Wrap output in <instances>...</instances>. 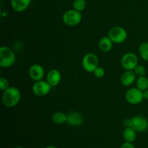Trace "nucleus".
<instances>
[{
    "label": "nucleus",
    "instance_id": "nucleus-1",
    "mask_svg": "<svg viewBox=\"0 0 148 148\" xmlns=\"http://www.w3.org/2000/svg\"><path fill=\"white\" fill-rule=\"evenodd\" d=\"M21 99V92L17 88L10 87L2 94V103L7 108L16 106Z\"/></svg>",
    "mask_w": 148,
    "mask_h": 148
},
{
    "label": "nucleus",
    "instance_id": "nucleus-2",
    "mask_svg": "<svg viewBox=\"0 0 148 148\" xmlns=\"http://www.w3.org/2000/svg\"><path fill=\"white\" fill-rule=\"evenodd\" d=\"M16 60L14 52L10 48L2 46L0 48V66L9 68L12 66Z\"/></svg>",
    "mask_w": 148,
    "mask_h": 148
},
{
    "label": "nucleus",
    "instance_id": "nucleus-3",
    "mask_svg": "<svg viewBox=\"0 0 148 148\" xmlns=\"http://www.w3.org/2000/svg\"><path fill=\"white\" fill-rule=\"evenodd\" d=\"M82 13L74 9L66 11L62 16V20L64 23L71 27L79 25L82 21Z\"/></svg>",
    "mask_w": 148,
    "mask_h": 148
},
{
    "label": "nucleus",
    "instance_id": "nucleus-4",
    "mask_svg": "<svg viewBox=\"0 0 148 148\" xmlns=\"http://www.w3.org/2000/svg\"><path fill=\"white\" fill-rule=\"evenodd\" d=\"M108 36L114 43H124L127 39V31L125 28L121 26H114L108 31Z\"/></svg>",
    "mask_w": 148,
    "mask_h": 148
},
{
    "label": "nucleus",
    "instance_id": "nucleus-5",
    "mask_svg": "<svg viewBox=\"0 0 148 148\" xmlns=\"http://www.w3.org/2000/svg\"><path fill=\"white\" fill-rule=\"evenodd\" d=\"M99 64V59L98 56L92 53H88L83 56L82 60V66L84 70L86 72H93Z\"/></svg>",
    "mask_w": 148,
    "mask_h": 148
},
{
    "label": "nucleus",
    "instance_id": "nucleus-6",
    "mask_svg": "<svg viewBox=\"0 0 148 148\" xmlns=\"http://www.w3.org/2000/svg\"><path fill=\"white\" fill-rule=\"evenodd\" d=\"M125 99L131 105H138L143 102L144 99L143 91L136 88H132L129 89L125 93Z\"/></svg>",
    "mask_w": 148,
    "mask_h": 148
},
{
    "label": "nucleus",
    "instance_id": "nucleus-7",
    "mask_svg": "<svg viewBox=\"0 0 148 148\" xmlns=\"http://www.w3.org/2000/svg\"><path fill=\"white\" fill-rule=\"evenodd\" d=\"M51 85L47 82V80L36 81L32 86V91L36 95L39 97H43L48 95L51 89Z\"/></svg>",
    "mask_w": 148,
    "mask_h": 148
},
{
    "label": "nucleus",
    "instance_id": "nucleus-8",
    "mask_svg": "<svg viewBox=\"0 0 148 148\" xmlns=\"http://www.w3.org/2000/svg\"><path fill=\"white\" fill-rule=\"evenodd\" d=\"M121 64L125 70H134L138 65V57L135 53L129 52L122 56Z\"/></svg>",
    "mask_w": 148,
    "mask_h": 148
},
{
    "label": "nucleus",
    "instance_id": "nucleus-9",
    "mask_svg": "<svg viewBox=\"0 0 148 148\" xmlns=\"http://www.w3.org/2000/svg\"><path fill=\"white\" fill-rule=\"evenodd\" d=\"M131 127L137 132H145L148 129V120L143 116H136L131 119Z\"/></svg>",
    "mask_w": 148,
    "mask_h": 148
},
{
    "label": "nucleus",
    "instance_id": "nucleus-10",
    "mask_svg": "<svg viewBox=\"0 0 148 148\" xmlns=\"http://www.w3.org/2000/svg\"><path fill=\"white\" fill-rule=\"evenodd\" d=\"M29 76L33 79L34 82L39 81L43 79L45 75L44 68L38 64H34L30 67L29 68L28 70Z\"/></svg>",
    "mask_w": 148,
    "mask_h": 148
},
{
    "label": "nucleus",
    "instance_id": "nucleus-11",
    "mask_svg": "<svg viewBox=\"0 0 148 148\" xmlns=\"http://www.w3.org/2000/svg\"><path fill=\"white\" fill-rule=\"evenodd\" d=\"M66 116H67V121H66V123L71 127H79L83 123V116H82L80 113L77 112V111H70V112L66 114Z\"/></svg>",
    "mask_w": 148,
    "mask_h": 148
},
{
    "label": "nucleus",
    "instance_id": "nucleus-12",
    "mask_svg": "<svg viewBox=\"0 0 148 148\" xmlns=\"http://www.w3.org/2000/svg\"><path fill=\"white\" fill-rule=\"evenodd\" d=\"M32 0H10L11 7L16 12H23L30 6Z\"/></svg>",
    "mask_w": 148,
    "mask_h": 148
},
{
    "label": "nucleus",
    "instance_id": "nucleus-13",
    "mask_svg": "<svg viewBox=\"0 0 148 148\" xmlns=\"http://www.w3.org/2000/svg\"><path fill=\"white\" fill-rule=\"evenodd\" d=\"M46 80L51 85V87H56L60 83L62 80V75L58 69H51L47 74Z\"/></svg>",
    "mask_w": 148,
    "mask_h": 148
},
{
    "label": "nucleus",
    "instance_id": "nucleus-14",
    "mask_svg": "<svg viewBox=\"0 0 148 148\" xmlns=\"http://www.w3.org/2000/svg\"><path fill=\"white\" fill-rule=\"evenodd\" d=\"M136 76L133 70H126L121 76V83L125 87L130 86L135 82Z\"/></svg>",
    "mask_w": 148,
    "mask_h": 148
},
{
    "label": "nucleus",
    "instance_id": "nucleus-15",
    "mask_svg": "<svg viewBox=\"0 0 148 148\" xmlns=\"http://www.w3.org/2000/svg\"><path fill=\"white\" fill-rule=\"evenodd\" d=\"M113 43L114 42L111 40L108 36H104L100 39L98 42V48L100 50L104 53H108L111 51L113 48Z\"/></svg>",
    "mask_w": 148,
    "mask_h": 148
},
{
    "label": "nucleus",
    "instance_id": "nucleus-16",
    "mask_svg": "<svg viewBox=\"0 0 148 148\" xmlns=\"http://www.w3.org/2000/svg\"><path fill=\"white\" fill-rule=\"evenodd\" d=\"M123 137L125 142L134 143L137 139V132L132 127H127L123 132Z\"/></svg>",
    "mask_w": 148,
    "mask_h": 148
},
{
    "label": "nucleus",
    "instance_id": "nucleus-17",
    "mask_svg": "<svg viewBox=\"0 0 148 148\" xmlns=\"http://www.w3.org/2000/svg\"><path fill=\"white\" fill-rule=\"evenodd\" d=\"M51 120L56 124H63L67 121V116L62 111H56L52 114Z\"/></svg>",
    "mask_w": 148,
    "mask_h": 148
},
{
    "label": "nucleus",
    "instance_id": "nucleus-18",
    "mask_svg": "<svg viewBox=\"0 0 148 148\" xmlns=\"http://www.w3.org/2000/svg\"><path fill=\"white\" fill-rule=\"evenodd\" d=\"M136 87L142 91L148 89V78L147 77H138L136 79Z\"/></svg>",
    "mask_w": 148,
    "mask_h": 148
},
{
    "label": "nucleus",
    "instance_id": "nucleus-19",
    "mask_svg": "<svg viewBox=\"0 0 148 148\" xmlns=\"http://www.w3.org/2000/svg\"><path fill=\"white\" fill-rule=\"evenodd\" d=\"M139 53L142 59L148 61V42H144L140 45Z\"/></svg>",
    "mask_w": 148,
    "mask_h": 148
},
{
    "label": "nucleus",
    "instance_id": "nucleus-20",
    "mask_svg": "<svg viewBox=\"0 0 148 148\" xmlns=\"http://www.w3.org/2000/svg\"><path fill=\"white\" fill-rule=\"evenodd\" d=\"M86 6L87 3L85 0H74L73 3H72V7H73L74 10L80 12L85 10Z\"/></svg>",
    "mask_w": 148,
    "mask_h": 148
},
{
    "label": "nucleus",
    "instance_id": "nucleus-21",
    "mask_svg": "<svg viewBox=\"0 0 148 148\" xmlns=\"http://www.w3.org/2000/svg\"><path fill=\"white\" fill-rule=\"evenodd\" d=\"M133 71H134V73L136 74V75H137V77L145 76L146 69L145 68L144 66H143V65L138 64Z\"/></svg>",
    "mask_w": 148,
    "mask_h": 148
},
{
    "label": "nucleus",
    "instance_id": "nucleus-22",
    "mask_svg": "<svg viewBox=\"0 0 148 148\" xmlns=\"http://www.w3.org/2000/svg\"><path fill=\"white\" fill-rule=\"evenodd\" d=\"M9 88H10V82L8 79L4 77L0 78V90L4 92Z\"/></svg>",
    "mask_w": 148,
    "mask_h": 148
},
{
    "label": "nucleus",
    "instance_id": "nucleus-23",
    "mask_svg": "<svg viewBox=\"0 0 148 148\" xmlns=\"http://www.w3.org/2000/svg\"><path fill=\"white\" fill-rule=\"evenodd\" d=\"M94 75L97 78H102L105 76V70L101 66H98L93 72Z\"/></svg>",
    "mask_w": 148,
    "mask_h": 148
},
{
    "label": "nucleus",
    "instance_id": "nucleus-24",
    "mask_svg": "<svg viewBox=\"0 0 148 148\" xmlns=\"http://www.w3.org/2000/svg\"><path fill=\"white\" fill-rule=\"evenodd\" d=\"M121 148H135L132 143H128V142H125L124 144H122Z\"/></svg>",
    "mask_w": 148,
    "mask_h": 148
},
{
    "label": "nucleus",
    "instance_id": "nucleus-25",
    "mask_svg": "<svg viewBox=\"0 0 148 148\" xmlns=\"http://www.w3.org/2000/svg\"><path fill=\"white\" fill-rule=\"evenodd\" d=\"M124 126L127 127H131V119H127L124 121Z\"/></svg>",
    "mask_w": 148,
    "mask_h": 148
},
{
    "label": "nucleus",
    "instance_id": "nucleus-26",
    "mask_svg": "<svg viewBox=\"0 0 148 148\" xmlns=\"http://www.w3.org/2000/svg\"><path fill=\"white\" fill-rule=\"evenodd\" d=\"M143 95H144V99L148 100V89L143 91Z\"/></svg>",
    "mask_w": 148,
    "mask_h": 148
},
{
    "label": "nucleus",
    "instance_id": "nucleus-27",
    "mask_svg": "<svg viewBox=\"0 0 148 148\" xmlns=\"http://www.w3.org/2000/svg\"><path fill=\"white\" fill-rule=\"evenodd\" d=\"M45 148H57L56 147H55V146H53V145H50V146H47Z\"/></svg>",
    "mask_w": 148,
    "mask_h": 148
},
{
    "label": "nucleus",
    "instance_id": "nucleus-28",
    "mask_svg": "<svg viewBox=\"0 0 148 148\" xmlns=\"http://www.w3.org/2000/svg\"><path fill=\"white\" fill-rule=\"evenodd\" d=\"M14 148H25V147H21V146H18V147H14Z\"/></svg>",
    "mask_w": 148,
    "mask_h": 148
}]
</instances>
